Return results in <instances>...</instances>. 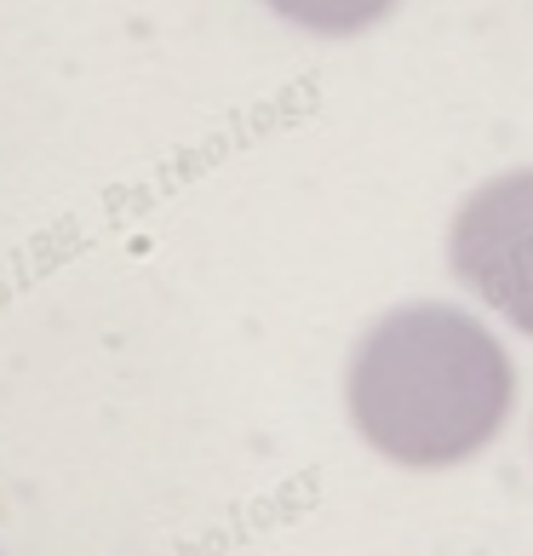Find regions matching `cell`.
<instances>
[{
  "label": "cell",
  "instance_id": "cell-1",
  "mask_svg": "<svg viewBox=\"0 0 533 556\" xmlns=\"http://www.w3.org/2000/svg\"><path fill=\"white\" fill-rule=\"evenodd\" d=\"M510 379L499 350L447 311L391 316L351 367L361 437L402 465H454L499 430Z\"/></svg>",
  "mask_w": 533,
  "mask_h": 556
},
{
  "label": "cell",
  "instance_id": "cell-2",
  "mask_svg": "<svg viewBox=\"0 0 533 556\" xmlns=\"http://www.w3.org/2000/svg\"><path fill=\"white\" fill-rule=\"evenodd\" d=\"M459 264L510 316L533 327V173H517L477 195L459 218Z\"/></svg>",
  "mask_w": 533,
  "mask_h": 556
},
{
  "label": "cell",
  "instance_id": "cell-3",
  "mask_svg": "<svg viewBox=\"0 0 533 556\" xmlns=\"http://www.w3.org/2000/svg\"><path fill=\"white\" fill-rule=\"evenodd\" d=\"M281 17H293L304 29H321V35H351L361 24L391 12V0H270Z\"/></svg>",
  "mask_w": 533,
  "mask_h": 556
}]
</instances>
